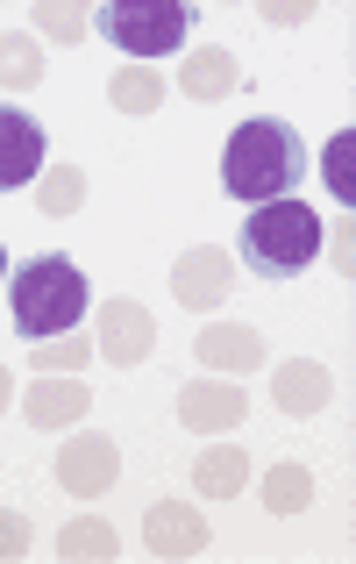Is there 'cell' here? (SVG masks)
Returning <instances> with one entry per match:
<instances>
[{"instance_id": "6da1fadb", "label": "cell", "mask_w": 356, "mask_h": 564, "mask_svg": "<svg viewBox=\"0 0 356 564\" xmlns=\"http://www.w3.org/2000/svg\"><path fill=\"white\" fill-rule=\"evenodd\" d=\"M307 180V143L292 137L286 122H271V115H257V122H243L229 137V151H221V186H229V200H286L292 186Z\"/></svg>"}, {"instance_id": "7a4b0ae2", "label": "cell", "mask_w": 356, "mask_h": 564, "mask_svg": "<svg viewBox=\"0 0 356 564\" xmlns=\"http://www.w3.org/2000/svg\"><path fill=\"white\" fill-rule=\"evenodd\" d=\"M314 258H321V215L300 207V200H264V207H249L243 229H235V264H243L249 279H264V286L300 279Z\"/></svg>"}, {"instance_id": "3957f363", "label": "cell", "mask_w": 356, "mask_h": 564, "mask_svg": "<svg viewBox=\"0 0 356 564\" xmlns=\"http://www.w3.org/2000/svg\"><path fill=\"white\" fill-rule=\"evenodd\" d=\"M8 322L29 344L71 336L86 322V272L71 258H29L22 272L8 279Z\"/></svg>"}, {"instance_id": "277c9868", "label": "cell", "mask_w": 356, "mask_h": 564, "mask_svg": "<svg viewBox=\"0 0 356 564\" xmlns=\"http://www.w3.org/2000/svg\"><path fill=\"white\" fill-rule=\"evenodd\" d=\"M93 22H100V36L122 43L136 65H151V57H171L178 43L192 36V8H186V0H108Z\"/></svg>"}, {"instance_id": "5b68a950", "label": "cell", "mask_w": 356, "mask_h": 564, "mask_svg": "<svg viewBox=\"0 0 356 564\" xmlns=\"http://www.w3.org/2000/svg\"><path fill=\"white\" fill-rule=\"evenodd\" d=\"M114 479H122V457H114V436H100V429H79V436L57 451V486H65L71 500H100Z\"/></svg>"}, {"instance_id": "8992f818", "label": "cell", "mask_w": 356, "mask_h": 564, "mask_svg": "<svg viewBox=\"0 0 356 564\" xmlns=\"http://www.w3.org/2000/svg\"><path fill=\"white\" fill-rule=\"evenodd\" d=\"M100 358L108 365H122V372H136L143 358L157 350V322H151V307L143 301H108L100 307Z\"/></svg>"}, {"instance_id": "52a82bcc", "label": "cell", "mask_w": 356, "mask_h": 564, "mask_svg": "<svg viewBox=\"0 0 356 564\" xmlns=\"http://www.w3.org/2000/svg\"><path fill=\"white\" fill-rule=\"evenodd\" d=\"M229 286H235V258H229V250H214V243L186 250V258L171 264V293L186 307H221V301H229Z\"/></svg>"}, {"instance_id": "ba28073f", "label": "cell", "mask_w": 356, "mask_h": 564, "mask_svg": "<svg viewBox=\"0 0 356 564\" xmlns=\"http://www.w3.org/2000/svg\"><path fill=\"white\" fill-rule=\"evenodd\" d=\"M143 551L151 557H200L207 551V522L192 500H157L143 514Z\"/></svg>"}, {"instance_id": "9c48e42d", "label": "cell", "mask_w": 356, "mask_h": 564, "mask_svg": "<svg viewBox=\"0 0 356 564\" xmlns=\"http://www.w3.org/2000/svg\"><path fill=\"white\" fill-rule=\"evenodd\" d=\"M243 386L235 379H192L186 393H178V422L192 429V436H221V429H235L243 422Z\"/></svg>"}, {"instance_id": "30bf717a", "label": "cell", "mask_w": 356, "mask_h": 564, "mask_svg": "<svg viewBox=\"0 0 356 564\" xmlns=\"http://www.w3.org/2000/svg\"><path fill=\"white\" fill-rule=\"evenodd\" d=\"M43 129L29 122L22 108H0V193H14V186H29L43 172Z\"/></svg>"}, {"instance_id": "8fae6325", "label": "cell", "mask_w": 356, "mask_h": 564, "mask_svg": "<svg viewBox=\"0 0 356 564\" xmlns=\"http://www.w3.org/2000/svg\"><path fill=\"white\" fill-rule=\"evenodd\" d=\"M86 408H93V393L79 379H57V372H36V386L22 393L29 429H71V422H86Z\"/></svg>"}, {"instance_id": "7c38bea8", "label": "cell", "mask_w": 356, "mask_h": 564, "mask_svg": "<svg viewBox=\"0 0 356 564\" xmlns=\"http://www.w3.org/2000/svg\"><path fill=\"white\" fill-rule=\"evenodd\" d=\"M200 358L214 365V372H257L264 365V336L249 329V322H207L200 329Z\"/></svg>"}, {"instance_id": "4fadbf2b", "label": "cell", "mask_w": 356, "mask_h": 564, "mask_svg": "<svg viewBox=\"0 0 356 564\" xmlns=\"http://www.w3.org/2000/svg\"><path fill=\"white\" fill-rule=\"evenodd\" d=\"M235 86H243V65H235L221 43H207V51H192L186 65H178V94L186 100H229Z\"/></svg>"}, {"instance_id": "5bb4252c", "label": "cell", "mask_w": 356, "mask_h": 564, "mask_svg": "<svg viewBox=\"0 0 356 564\" xmlns=\"http://www.w3.org/2000/svg\"><path fill=\"white\" fill-rule=\"evenodd\" d=\"M271 400H278L286 414H321V408L335 400V386H329V372H321L314 358H286V365L271 372Z\"/></svg>"}, {"instance_id": "9a60e30c", "label": "cell", "mask_w": 356, "mask_h": 564, "mask_svg": "<svg viewBox=\"0 0 356 564\" xmlns=\"http://www.w3.org/2000/svg\"><path fill=\"white\" fill-rule=\"evenodd\" d=\"M192 486H200L207 500H235L249 486V457L235 451V443H214V451L192 457Z\"/></svg>"}, {"instance_id": "2e32d148", "label": "cell", "mask_w": 356, "mask_h": 564, "mask_svg": "<svg viewBox=\"0 0 356 564\" xmlns=\"http://www.w3.org/2000/svg\"><path fill=\"white\" fill-rule=\"evenodd\" d=\"M108 100H114V115H157L165 108V72L157 65H122L114 86H108Z\"/></svg>"}, {"instance_id": "e0dca14e", "label": "cell", "mask_w": 356, "mask_h": 564, "mask_svg": "<svg viewBox=\"0 0 356 564\" xmlns=\"http://www.w3.org/2000/svg\"><path fill=\"white\" fill-rule=\"evenodd\" d=\"M114 551H122V543H114V529L100 522V514H79V522L57 536V557L65 564H114Z\"/></svg>"}, {"instance_id": "ac0fdd59", "label": "cell", "mask_w": 356, "mask_h": 564, "mask_svg": "<svg viewBox=\"0 0 356 564\" xmlns=\"http://www.w3.org/2000/svg\"><path fill=\"white\" fill-rule=\"evenodd\" d=\"M0 86H8V94L43 86V51H36V36H22V29H8V36H0Z\"/></svg>"}, {"instance_id": "d6986e66", "label": "cell", "mask_w": 356, "mask_h": 564, "mask_svg": "<svg viewBox=\"0 0 356 564\" xmlns=\"http://www.w3.org/2000/svg\"><path fill=\"white\" fill-rule=\"evenodd\" d=\"M264 508L271 514H307L314 508V479H307L300 465H278L271 479H264Z\"/></svg>"}, {"instance_id": "ffe728a7", "label": "cell", "mask_w": 356, "mask_h": 564, "mask_svg": "<svg viewBox=\"0 0 356 564\" xmlns=\"http://www.w3.org/2000/svg\"><path fill=\"white\" fill-rule=\"evenodd\" d=\"M349 165H356V129H343V137L321 151V180H329V193H335L343 207H356V172H349Z\"/></svg>"}, {"instance_id": "44dd1931", "label": "cell", "mask_w": 356, "mask_h": 564, "mask_svg": "<svg viewBox=\"0 0 356 564\" xmlns=\"http://www.w3.org/2000/svg\"><path fill=\"white\" fill-rule=\"evenodd\" d=\"M86 200V172H71V165H57V172H43V186H36V207L43 215H71V207Z\"/></svg>"}, {"instance_id": "7402d4cb", "label": "cell", "mask_w": 356, "mask_h": 564, "mask_svg": "<svg viewBox=\"0 0 356 564\" xmlns=\"http://www.w3.org/2000/svg\"><path fill=\"white\" fill-rule=\"evenodd\" d=\"M36 29L57 36V43H79L86 29H93V14H86L79 0H36Z\"/></svg>"}, {"instance_id": "603a6c76", "label": "cell", "mask_w": 356, "mask_h": 564, "mask_svg": "<svg viewBox=\"0 0 356 564\" xmlns=\"http://www.w3.org/2000/svg\"><path fill=\"white\" fill-rule=\"evenodd\" d=\"M86 358H93V344H79V336H51V344H29V365H36V372H79Z\"/></svg>"}, {"instance_id": "cb8c5ba5", "label": "cell", "mask_w": 356, "mask_h": 564, "mask_svg": "<svg viewBox=\"0 0 356 564\" xmlns=\"http://www.w3.org/2000/svg\"><path fill=\"white\" fill-rule=\"evenodd\" d=\"M29 551V522H22V514H8V508H0V557H22Z\"/></svg>"}, {"instance_id": "d4e9b609", "label": "cell", "mask_w": 356, "mask_h": 564, "mask_svg": "<svg viewBox=\"0 0 356 564\" xmlns=\"http://www.w3.org/2000/svg\"><path fill=\"white\" fill-rule=\"evenodd\" d=\"M307 14H314L307 0H264V22H271V29H286V22H307Z\"/></svg>"}, {"instance_id": "484cf974", "label": "cell", "mask_w": 356, "mask_h": 564, "mask_svg": "<svg viewBox=\"0 0 356 564\" xmlns=\"http://www.w3.org/2000/svg\"><path fill=\"white\" fill-rule=\"evenodd\" d=\"M329 258H335V272L349 279V229H335V236H329Z\"/></svg>"}, {"instance_id": "4316f807", "label": "cell", "mask_w": 356, "mask_h": 564, "mask_svg": "<svg viewBox=\"0 0 356 564\" xmlns=\"http://www.w3.org/2000/svg\"><path fill=\"white\" fill-rule=\"evenodd\" d=\"M8 400H14V372H8V365H0V408H8Z\"/></svg>"}, {"instance_id": "83f0119b", "label": "cell", "mask_w": 356, "mask_h": 564, "mask_svg": "<svg viewBox=\"0 0 356 564\" xmlns=\"http://www.w3.org/2000/svg\"><path fill=\"white\" fill-rule=\"evenodd\" d=\"M0 272H8V258H0Z\"/></svg>"}]
</instances>
